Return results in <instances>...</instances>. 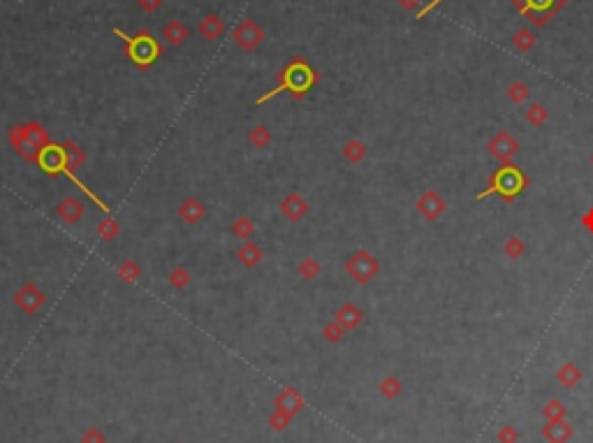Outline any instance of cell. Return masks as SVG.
I'll return each instance as SVG.
<instances>
[{
	"label": "cell",
	"instance_id": "cell-1",
	"mask_svg": "<svg viewBox=\"0 0 593 443\" xmlns=\"http://www.w3.org/2000/svg\"><path fill=\"white\" fill-rule=\"evenodd\" d=\"M317 79H320V77H317L315 70L310 68L303 59H299V56H296V59H292V61L283 68V72L278 75V84H276V86H274L269 93H264V95L258 98V104H264L267 100H271V98L285 93V91L294 98V100H301V98H306L308 91L315 86Z\"/></svg>",
	"mask_w": 593,
	"mask_h": 443
},
{
	"label": "cell",
	"instance_id": "cell-41",
	"mask_svg": "<svg viewBox=\"0 0 593 443\" xmlns=\"http://www.w3.org/2000/svg\"><path fill=\"white\" fill-rule=\"evenodd\" d=\"M441 3H443V0H432V3H427V5H425V7H422V10L418 12V19H425V17H427V14H429V12H434V10H436V7H438Z\"/></svg>",
	"mask_w": 593,
	"mask_h": 443
},
{
	"label": "cell",
	"instance_id": "cell-23",
	"mask_svg": "<svg viewBox=\"0 0 593 443\" xmlns=\"http://www.w3.org/2000/svg\"><path fill=\"white\" fill-rule=\"evenodd\" d=\"M230 230H232V235H235L237 239H242V242H248V239L255 237L258 225H255V221L251 219V216H237V219L232 221Z\"/></svg>",
	"mask_w": 593,
	"mask_h": 443
},
{
	"label": "cell",
	"instance_id": "cell-29",
	"mask_svg": "<svg viewBox=\"0 0 593 443\" xmlns=\"http://www.w3.org/2000/svg\"><path fill=\"white\" fill-rule=\"evenodd\" d=\"M378 392L385 399H390V402H392V399H397L401 392H404V383L399 381V376L390 374V376H385L383 381L378 383Z\"/></svg>",
	"mask_w": 593,
	"mask_h": 443
},
{
	"label": "cell",
	"instance_id": "cell-14",
	"mask_svg": "<svg viewBox=\"0 0 593 443\" xmlns=\"http://www.w3.org/2000/svg\"><path fill=\"white\" fill-rule=\"evenodd\" d=\"M176 214H179V219L186 225H200L204 219H207V205H204L200 198L190 195V198H186L179 205Z\"/></svg>",
	"mask_w": 593,
	"mask_h": 443
},
{
	"label": "cell",
	"instance_id": "cell-44",
	"mask_svg": "<svg viewBox=\"0 0 593 443\" xmlns=\"http://www.w3.org/2000/svg\"><path fill=\"white\" fill-rule=\"evenodd\" d=\"M591 163H593V158H591Z\"/></svg>",
	"mask_w": 593,
	"mask_h": 443
},
{
	"label": "cell",
	"instance_id": "cell-15",
	"mask_svg": "<svg viewBox=\"0 0 593 443\" xmlns=\"http://www.w3.org/2000/svg\"><path fill=\"white\" fill-rule=\"evenodd\" d=\"M364 318H366L364 311L355 304V302H343V304L334 311V320L345 329V332L357 329L364 322Z\"/></svg>",
	"mask_w": 593,
	"mask_h": 443
},
{
	"label": "cell",
	"instance_id": "cell-8",
	"mask_svg": "<svg viewBox=\"0 0 593 443\" xmlns=\"http://www.w3.org/2000/svg\"><path fill=\"white\" fill-rule=\"evenodd\" d=\"M264 38L267 35L262 31V26H260L255 19H244L242 24L235 28V33H232V40H235L237 45L242 47V52L246 54H253L255 49H260Z\"/></svg>",
	"mask_w": 593,
	"mask_h": 443
},
{
	"label": "cell",
	"instance_id": "cell-4",
	"mask_svg": "<svg viewBox=\"0 0 593 443\" xmlns=\"http://www.w3.org/2000/svg\"><path fill=\"white\" fill-rule=\"evenodd\" d=\"M114 35L121 38V42L125 45V54H128V59L132 61V65H137L139 70L151 68L162 56V45L148 31L128 35V33H123L121 28H114Z\"/></svg>",
	"mask_w": 593,
	"mask_h": 443
},
{
	"label": "cell",
	"instance_id": "cell-42",
	"mask_svg": "<svg viewBox=\"0 0 593 443\" xmlns=\"http://www.w3.org/2000/svg\"><path fill=\"white\" fill-rule=\"evenodd\" d=\"M582 225H584V230L591 232V235H593V207L589 209L587 214L582 216Z\"/></svg>",
	"mask_w": 593,
	"mask_h": 443
},
{
	"label": "cell",
	"instance_id": "cell-27",
	"mask_svg": "<svg viewBox=\"0 0 593 443\" xmlns=\"http://www.w3.org/2000/svg\"><path fill=\"white\" fill-rule=\"evenodd\" d=\"M535 42H538V35H535L531 28H519V31L512 35V45L519 54H528L535 47Z\"/></svg>",
	"mask_w": 593,
	"mask_h": 443
},
{
	"label": "cell",
	"instance_id": "cell-39",
	"mask_svg": "<svg viewBox=\"0 0 593 443\" xmlns=\"http://www.w3.org/2000/svg\"><path fill=\"white\" fill-rule=\"evenodd\" d=\"M162 3H165V0H137V7L146 14H155L162 7Z\"/></svg>",
	"mask_w": 593,
	"mask_h": 443
},
{
	"label": "cell",
	"instance_id": "cell-6",
	"mask_svg": "<svg viewBox=\"0 0 593 443\" xmlns=\"http://www.w3.org/2000/svg\"><path fill=\"white\" fill-rule=\"evenodd\" d=\"M12 302L24 316H35L42 306H45L47 293L42 290V288L35 283V281H24V283H21L17 290H14Z\"/></svg>",
	"mask_w": 593,
	"mask_h": 443
},
{
	"label": "cell",
	"instance_id": "cell-32",
	"mask_svg": "<svg viewBox=\"0 0 593 443\" xmlns=\"http://www.w3.org/2000/svg\"><path fill=\"white\" fill-rule=\"evenodd\" d=\"M167 283L174 288V290H186V288L193 283V274H190L186 267H174L172 272L167 274Z\"/></svg>",
	"mask_w": 593,
	"mask_h": 443
},
{
	"label": "cell",
	"instance_id": "cell-12",
	"mask_svg": "<svg viewBox=\"0 0 593 443\" xmlns=\"http://www.w3.org/2000/svg\"><path fill=\"white\" fill-rule=\"evenodd\" d=\"M278 212H280V216H283V219H287L290 223H299V221H303V219L308 216L310 205H308V200L303 198V195H299V193H287L285 198L280 200Z\"/></svg>",
	"mask_w": 593,
	"mask_h": 443
},
{
	"label": "cell",
	"instance_id": "cell-13",
	"mask_svg": "<svg viewBox=\"0 0 593 443\" xmlns=\"http://www.w3.org/2000/svg\"><path fill=\"white\" fill-rule=\"evenodd\" d=\"M274 409L290 413V416L294 418L306 409V399H303V395L296 388H285V390L278 392L276 399H274Z\"/></svg>",
	"mask_w": 593,
	"mask_h": 443
},
{
	"label": "cell",
	"instance_id": "cell-36",
	"mask_svg": "<svg viewBox=\"0 0 593 443\" xmlns=\"http://www.w3.org/2000/svg\"><path fill=\"white\" fill-rule=\"evenodd\" d=\"M503 253H505V256L510 258V260H519V258L526 253L524 239H519V237H507V242L503 244Z\"/></svg>",
	"mask_w": 593,
	"mask_h": 443
},
{
	"label": "cell",
	"instance_id": "cell-22",
	"mask_svg": "<svg viewBox=\"0 0 593 443\" xmlns=\"http://www.w3.org/2000/svg\"><path fill=\"white\" fill-rule=\"evenodd\" d=\"M582 378H584V374H582V369L577 367L575 362H566V364H561V369L556 371V381H559L563 388H568V390H573L575 385H580L582 383Z\"/></svg>",
	"mask_w": 593,
	"mask_h": 443
},
{
	"label": "cell",
	"instance_id": "cell-17",
	"mask_svg": "<svg viewBox=\"0 0 593 443\" xmlns=\"http://www.w3.org/2000/svg\"><path fill=\"white\" fill-rule=\"evenodd\" d=\"M237 260L242 263V267H246V270H255V267H260V263L264 260V251L258 242L248 239V242H244L242 246H239Z\"/></svg>",
	"mask_w": 593,
	"mask_h": 443
},
{
	"label": "cell",
	"instance_id": "cell-33",
	"mask_svg": "<svg viewBox=\"0 0 593 443\" xmlns=\"http://www.w3.org/2000/svg\"><path fill=\"white\" fill-rule=\"evenodd\" d=\"M505 95H507V100L514 104H524L528 102V98H531V88H528L524 81H512L510 86H507Z\"/></svg>",
	"mask_w": 593,
	"mask_h": 443
},
{
	"label": "cell",
	"instance_id": "cell-30",
	"mask_svg": "<svg viewBox=\"0 0 593 443\" xmlns=\"http://www.w3.org/2000/svg\"><path fill=\"white\" fill-rule=\"evenodd\" d=\"M524 114H526V121L531 123L533 128H542V125L549 121V111L542 102H531Z\"/></svg>",
	"mask_w": 593,
	"mask_h": 443
},
{
	"label": "cell",
	"instance_id": "cell-34",
	"mask_svg": "<svg viewBox=\"0 0 593 443\" xmlns=\"http://www.w3.org/2000/svg\"><path fill=\"white\" fill-rule=\"evenodd\" d=\"M292 416L290 413H285V411H280V409H274L271 413H269V418H267V423H269V427L274 432H285L287 427H290V423H292Z\"/></svg>",
	"mask_w": 593,
	"mask_h": 443
},
{
	"label": "cell",
	"instance_id": "cell-20",
	"mask_svg": "<svg viewBox=\"0 0 593 443\" xmlns=\"http://www.w3.org/2000/svg\"><path fill=\"white\" fill-rule=\"evenodd\" d=\"M197 31H200V35L207 42H216L225 35V21L218 14H207V17H202Z\"/></svg>",
	"mask_w": 593,
	"mask_h": 443
},
{
	"label": "cell",
	"instance_id": "cell-43",
	"mask_svg": "<svg viewBox=\"0 0 593 443\" xmlns=\"http://www.w3.org/2000/svg\"><path fill=\"white\" fill-rule=\"evenodd\" d=\"M512 3L517 5V7H521V0H512Z\"/></svg>",
	"mask_w": 593,
	"mask_h": 443
},
{
	"label": "cell",
	"instance_id": "cell-16",
	"mask_svg": "<svg viewBox=\"0 0 593 443\" xmlns=\"http://www.w3.org/2000/svg\"><path fill=\"white\" fill-rule=\"evenodd\" d=\"M61 151H63V158H65V177H70V174H74L79 167H84V163H86V151L81 149L79 144L74 142V139H65V142H61Z\"/></svg>",
	"mask_w": 593,
	"mask_h": 443
},
{
	"label": "cell",
	"instance_id": "cell-25",
	"mask_svg": "<svg viewBox=\"0 0 593 443\" xmlns=\"http://www.w3.org/2000/svg\"><path fill=\"white\" fill-rule=\"evenodd\" d=\"M116 274H118V279L123 281L125 286H135L139 279H142V267H139L135 260H123L121 265L116 267Z\"/></svg>",
	"mask_w": 593,
	"mask_h": 443
},
{
	"label": "cell",
	"instance_id": "cell-24",
	"mask_svg": "<svg viewBox=\"0 0 593 443\" xmlns=\"http://www.w3.org/2000/svg\"><path fill=\"white\" fill-rule=\"evenodd\" d=\"M95 235L102 239V242H114V239L121 235V223H118L111 214H104V219L95 225Z\"/></svg>",
	"mask_w": 593,
	"mask_h": 443
},
{
	"label": "cell",
	"instance_id": "cell-40",
	"mask_svg": "<svg viewBox=\"0 0 593 443\" xmlns=\"http://www.w3.org/2000/svg\"><path fill=\"white\" fill-rule=\"evenodd\" d=\"M399 7H404L406 12H420L422 5H425V0H397Z\"/></svg>",
	"mask_w": 593,
	"mask_h": 443
},
{
	"label": "cell",
	"instance_id": "cell-38",
	"mask_svg": "<svg viewBox=\"0 0 593 443\" xmlns=\"http://www.w3.org/2000/svg\"><path fill=\"white\" fill-rule=\"evenodd\" d=\"M496 439H498V443H517V441H519V432L514 430L512 425H503V427L498 430Z\"/></svg>",
	"mask_w": 593,
	"mask_h": 443
},
{
	"label": "cell",
	"instance_id": "cell-5",
	"mask_svg": "<svg viewBox=\"0 0 593 443\" xmlns=\"http://www.w3.org/2000/svg\"><path fill=\"white\" fill-rule=\"evenodd\" d=\"M343 270L355 283L366 286L380 274V260L373 256L369 249H357L348 260H345Z\"/></svg>",
	"mask_w": 593,
	"mask_h": 443
},
{
	"label": "cell",
	"instance_id": "cell-7",
	"mask_svg": "<svg viewBox=\"0 0 593 443\" xmlns=\"http://www.w3.org/2000/svg\"><path fill=\"white\" fill-rule=\"evenodd\" d=\"M568 5V0H521L519 12L531 21L533 26H547L549 19L554 17L556 12H561L563 7Z\"/></svg>",
	"mask_w": 593,
	"mask_h": 443
},
{
	"label": "cell",
	"instance_id": "cell-18",
	"mask_svg": "<svg viewBox=\"0 0 593 443\" xmlns=\"http://www.w3.org/2000/svg\"><path fill=\"white\" fill-rule=\"evenodd\" d=\"M188 38H190V31L181 19L167 21L165 28H162V40H165L169 47H183L188 42Z\"/></svg>",
	"mask_w": 593,
	"mask_h": 443
},
{
	"label": "cell",
	"instance_id": "cell-26",
	"mask_svg": "<svg viewBox=\"0 0 593 443\" xmlns=\"http://www.w3.org/2000/svg\"><path fill=\"white\" fill-rule=\"evenodd\" d=\"M271 142H274V135L267 125L258 123L248 130V144L253 146V149H267Z\"/></svg>",
	"mask_w": 593,
	"mask_h": 443
},
{
	"label": "cell",
	"instance_id": "cell-37",
	"mask_svg": "<svg viewBox=\"0 0 593 443\" xmlns=\"http://www.w3.org/2000/svg\"><path fill=\"white\" fill-rule=\"evenodd\" d=\"M79 443H107V437H104V432L97 430V427H86V430L81 432Z\"/></svg>",
	"mask_w": 593,
	"mask_h": 443
},
{
	"label": "cell",
	"instance_id": "cell-11",
	"mask_svg": "<svg viewBox=\"0 0 593 443\" xmlns=\"http://www.w3.org/2000/svg\"><path fill=\"white\" fill-rule=\"evenodd\" d=\"M84 214H86V202L77 198V195H65L56 205V219L65 225H77L84 219Z\"/></svg>",
	"mask_w": 593,
	"mask_h": 443
},
{
	"label": "cell",
	"instance_id": "cell-35",
	"mask_svg": "<svg viewBox=\"0 0 593 443\" xmlns=\"http://www.w3.org/2000/svg\"><path fill=\"white\" fill-rule=\"evenodd\" d=\"M322 339L327 343H331V346H336V343H341L345 339V329L338 325L336 320H331L322 327Z\"/></svg>",
	"mask_w": 593,
	"mask_h": 443
},
{
	"label": "cell",
	"instance_id": "cell-28",
	"mask_svg": "<svg viewBox=\"0 0 593 443\" xmlns=\"http://www.w3.org/2000/svg\"><path fill=\"white\" fill-rule=\"evenodd\" d=\"M296 274H299V279L303 281H315L322 274V265L317 263L315 258L306 256L299 260V265H296Z\"/></svg>",
	"mask_w": 593,
	"mask_h": 443
},
{
	"label": "cell",
	"instance_id": "cell-21",
	"mask_svg": "<svg viewBox=\"0 0 593 443\" xmlns=\"http://www.w3.org/2000/svg\"><path fill=\"white\" fill-rule=\"evenodd\" d=\"M341 153L350 165H359V163H364L366 156H369V146H366V142H362V139L352 137L341 146Z\"/></svg>",
	"mask_w": 593,
	"mask_h": 443
},
{
	"label": "cell",
	"instance_id": "cell-31",
	"mask_svg": "<svg viewBox=\"0 0 593 443\" xmlns=\"http://www.w3.org/2000/svg\"><path fill=\"white\" fill-rule=\"evenodd\" d=\"M568 416V409L563 406L561 399H549V402L542 406V418L547 420V423H559V420H566Z\"/></svg>",
	"mask_w": 593,
	"mask_h": 443
},
{
	"label": "cell",
	"instance_id": "cell-2",
	"mask_svg": "<svg viewBox=\"0 0 593 443\" xmlns=\"http://www.w3.org/2000/svg\"><path fill=\"white\" fill-rule=\"evenodd\" d=\"M7 139H10L14 151H17L26 163H35V165L40 163L42 153L54 144L52 137H49V130L40 121L12 125V128L7 130Z\"/></svg>",
	"mask_w": 593,
	"mask_h": 443
},
{
	"label": "cell",
	"instance_id": "cell-10",
	"mask_svg": "<svg viewBox=\"0 0 593 443\" xmlns=\"http://www.w3.org/2000/svg\"><path fill=\"white\" fill-rule=\"evenodd\" d=\"M415 209H418V214H420L425 221L436 223L445 212H448V202H445V198H443L438 191L429 188V191H425V193H422L420 198H418V202H415Z\"/></svg>",
	"mask_w": 593,
	"mask_h": 443
},
{
	"label": "cell",
	"instance_id": "cell-9",
	"mask_svg": "<svg viewBox=\"0 0 593 443\" xmlns=\"http://www.w3.org/2000/svg\"><path fill=\"white\" fill-rule=\"evenodd\" d=\"M519 139L512 135L510 130H498L489 142H487V151L491 153L493 158L498 160L500 165L503 163H512V158L519 153Z\"/></svg>",
	"mask_w": 593,
	"mask_h": 443
},
{
	"label": "cell",
	"instance_id": "cell-3",
	"mask_svg": "<svg viewBox=\"0 0 593 443\" xmlns=\"http://www.w3.org/2000/svg\"><path fill=\"white\" fill-rule=\"evenodd\" d=\"M528 184H531V181H528V177L519 170L517 165L503 163L489 174V179H487V188L477 193V200H487V198H491V195H498L500 200L510 205V202H514L521 193L526 191Z\"/></svg>",
	"mask_w": 593,
	"mask_h": 443
},
{
	"label": "cell",
	"instance_id": "cell-19",
	"mask_svg": "<svg viewBox=\"0 0 593 443\" xmlns=\"http://www.w3.org/2000/svg\"><path fill=\"white\" fill-rule=\"evenodd\" d=\"M573 425L568 420H559V423H547L542 427V437H545L547 443H568L573 439Z\"/></svg>",
	"mask_w": 593,
	"mask_h": 443
}]
</instances>
